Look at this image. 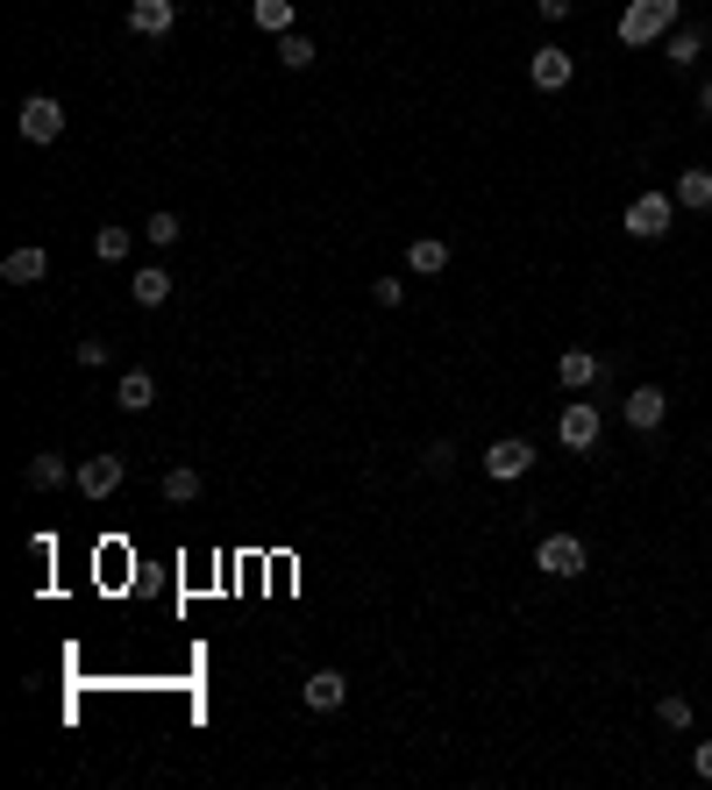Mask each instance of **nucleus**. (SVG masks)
Here are the masks:
<instances>
[{
  "label": "nucleus",
  "mask_w": 712,
  "mask_h": 790,
  "mask_svg": "<svg viewBox=\"0 0 712 790\" xmlns=\"http://www.w3.org/2000/svg\"><path fill=\"white\" fill-rule=\"evenodd\" d=\"M677 29V0H627L613 22V36L627 43V51H648V43H662Z\"/></svg>",
  "instance_id": "1"
},
{
  "label": "nucleus",
  "mask_w": 712,
  "mask_h": 790,
  "mask_svg": "<svg viewBox=\"0 0 712 790\" xmlns=\"http://www.w3.org/2000/svg\"><path fill=\"white\" fill-rule=\"evenodd\" d=\"M670 215H677V193H634L620 228H627L634 242H662V235H670Z\"/></svg>",
  "instance_id": "2"
},
{
  "label": "nucleus",
  "mask_w": 712,
  "mask_h": 790,
  "mask_svg": "<svg viewBox=\"0 0 712 790\" xmlns=\"http://www.w3.org/2000/svg\"><path fill=\"white\" fill-rule=\"evenodd\" d=\"M535 470V442L527 435H499L492 449H484V478L492 484H513V478H527Z\"/></svg>",
  "instance_id": "3"
},
{
  "label": "nucleus",
  "mask_w": 712,
  "mask_h": 790,
  "mask_svg": "<svg viewBox=\"0 0 712 790\" xmlns=\"http://www.w3.org/2000/svg\"><path fill=\"white\" fill-rule=\"evenodd\" d=\"M14 129H22V143H57V135H65V108H57L51 94H29L22 108H14Z\"/></svg>",
  "instance_id": "4"
},
{
  "label": "nucleus",
  "mask_w": 712,
  "mask_h": 790,
  "mask_svg": "<svg viewBox=\"0 0 712 790\" xmlns=\"http://www.w3.org/2000/svg\"><path fill=\"white\" fill-rule=\"evenodd\" d=\"M584 563H592V556H584L578 535H541L535 541V570H549V577H584Z\"/></svg>",
  "instance_id": "5"
},
{
  "label": "nucleus",
  "mask_w": 712,
  "mask_h": 790,
  "mask_svg": "<svg viewBox=\"0 0 712 790\" xmlns=\"http://www.w3.org/2000/svg\"><path fill=\"white\" fill-rule=\"evenodd\" d=\"M527 79H535V86H541V94H563V86H570V79H578V57H570V51H563V43H541V51H535V57H527Z\"/></svg>",
  "instance_id": "6"
},
{
  "label": "nucleus",
  "mask_w": 712,
  "mask_h": 790,
  "mask_svg": "<svg viewBox=\"0 0 712 790\" xmlns=\"http://www.w3.org/2000/svg\"><path fill=\"white\" fill-rule=\"evenodd\" d=\"M556 442H563V449H578V456H584V449H592V442H599V406H592V399H570V406H563V414H556Z\"/></svg>",
  "instance_id": "7"
},
{
  "label": "nucleus",
  "mask_w": 712,
  "mask_h": 790,
  "mask_svg": "<svg viewBox=\"0 0 712 790\" xmlns=\"http://www.w3.org/2000/svg\"><path fill=\"white\" fill-rule=\"evenodd\" d=\"M121 478H129V463H121V456H86V463L72 470V484H79L86 498H114Z\"/></svg>",
  "instance_id": "8"
},
{
  "label": "nucleus",
  "mask_w": 712,
  "mask_h": 790,
  "mask_svg": "<svg viewBox=\"0 0 712 790\" xmlns=\"http://www.w3.org/2000/svg\"><path fill=\"white\" fill-rule=\"evenodd\" d=\"M620 414H627V428L656 435V428H662V414H670V392H662V385H634V392H627V406H620Z\"/></svg>",
  "instance_id": "9"
},
{
  "label": "nucleus",
  "mask_w": 712,
  "mask_h": 790,
  "mask_svg": "<svg viewBox=\"0 0 712 790\" xmlns=\"http://www.w3.org/2000/svg\"><path fill=\"white\" fill-rule=\"evenodd\" d=\"M172 22H178V0H129V29H135V36L164 43V36H172Z\"/></svg>",
  "instance_id": "10"
},
{
  "label": "nucleus",
  "mask_w": 712,
  "mask_h": 790,
  "mask_svg": "<svg viewBox=\"0 0 712 790\" xmlns=\"http://www.w3.org/2000/svg\"><path fill=\"white\" fill-rule=\"evenodd\" d=\"M299 698H307V712H336L342 698H350V677L342 670H314L307 683H299Z\"/></svg>",
  "instance_id": "11"
},
{
  "label": "nucleus",
  "mask_w": 712,
  "mask_h": 790,
  "mask_svg": "<svg viewBox=\"0 0 712 790\" xmlns=\"http://www.w3.org/2000/svg\"><path fill=\"white\" fill-rule=\"evenodd\" d=\"M0 278L8 285H43L51 278V250H8L0 256Z\"/></svg>",
  "instance_id": "12"
},
{
  "label": "nucleus",
  "mask_w": 712,
  "mask_h": 790,
  "mask_svg": "<svg viewBox=\"0 0 712 790\" xmlns=\"http://www.w3.org/2000/svg\"><path fill=\"white\" fill-rule=\"evenodd\" d=\"M114 406H121V414H150V406H157V377H150V371H121Z\"/></svg>",
  "instance_id": "13"
},
{
  "label": "nucleus",
  "mask_w": 712,
  "mask_h": 790,
  "mask_svg": "<svg viewBox=\"0 0 712 790\" xmlns=\"http://www.w3.org/2000/svg\"><path fill=\"white\" fill-rule=\"evenodd\" d=\"M705 43H712L705 29H699V22H684V29H670V36H662V57L684 72V65H699V57H705Z\"/></svg>",
  "instance_id": "14"
},
{
  "label": "nucleus",
  "mask_w": 712,
  "mask_h": 790,
  "mask_svg": "<svg viewBox=\"0 0 712 790\" xmlns=\"http://www.w3.org/2000/svg\"><path fill=\"white\" fill-rule=\"evenodd\" d=\"M406 271H414V278L449 271V242H442V235H414V242H406Z\"/></svg>",
  "instance_id": "15"
},
{
  "label": "nucleus",
  "mask_w": 712,
  "mask_h": 790,
  "mask_svg": "<svg viewBox=\"0 0 712 790\" xmlns=\"http://www.w3.org/2000/svg\"><path fill=\"white\" fill-rule=\"evenodd\" d=\"M129 299H135V307H164V299H172V271H164V264H143V271L129 278Z\"/></svg>",
  "instance_id": "16"
},
{
  "label": "nucleus",
  "mask_w": 712,
  "mask_h": 790,
  "mask_svg": "<svg viewBox=\"0 0 712 790\" xmlns=\"http://www.w3.org/2000/svg\"><path fill=\"white\" fill-rule=\"evenodd\" d=\"M592 377H599V356H592V349H563V356H556V385H563V392H584Z\"/></svg>",
  "instance_id": "17"
},
{
  "label": "nucleus",
  "mask_w": 712,
  "mask_h": 790,
  "mask_svg": "<svg viewBox=\"0 0 712 790\" xmlns=\"http://www.w3.org/2000/svg\"><path fill=\"white\" fill-rule=\"evenodd\" d=\"M677 207H691V215H705V207H712V164L677 172Z\"/></svg>",
  "instance_id": "18"
},
{
  "label": "nucleus",
  "mask_w": 712,
  "mask_h": 790,
  "mask_svg": "<svg viewBox=\"0 0 712 790\" xmlns=\"http://www.w3.org/2000/svg\"><path fill=\"white\" fill-rule=\"evenodd\" d=\"M22 478L36 484V492H57V484L72 478V463H65V456H57V449H43V456H29V470H22Z\"/></svg>",
  "instance_id": "19"
},
{
  "label": "nucleus",
  "mask_w": 712,
  "mask_h": 790,
  "mask_svg": "<svg viewBox=\"0 0 712 790\" xmlns=\"http://www.w3.org/2000/svg\"><path fill=\"white\" fill-rule=\"evenodd\" d=\"M250 22L264 36H293V0H250Z\"/></svg>",
  "instance_id": "20"
},
{
  "label": "nucleus",
  "mask_w": 712,
  "mask_h": 790,
  "mask_svg": "<svg viewBox=\"0 0 712 790\" xmlns=\"http://www.w3.org/2000/svg\"><path fill=\"white\" fill-rule=\"evenodd\" d=\"M178 235H186V221H178V215H172V207H157V215H150V221H143V242H150V250H172V242H178Z\"/></svg>",
  "instance_id": "21"
},
{
  "label": "nucleus",
  "mask_w": 712,
  "mask_h": 790,
  "mask_svg": "<svg viewBox=\"0 0 712 790\" xmlns=\"http://www.w3.org/2000/svg\"><path fill=\"white\" fill-rule=\"evenodd\" d=\"M314 57H321V51H314V36H299V29H293V36H278V65L285 72H307Z\"/></svg>",
  "instance_id": "22"
},
{
  "label": "nucleus",
  "mask_w": 712,
  "mask_h": 790,
  "mask_svg": "<svg viewBox=\"0 0 712 790\" xmlns=\"http://www.w3.org/2000/svg\"><path fill=\"white\" fill-rule=\"evenodd\" d=\"M164 498H172V506H193V498H200V470H164Z\"/></svg>",
  "instance_id": "23"
},
{
  "label": "nucleus",
  "mask_w": 712,
  "mask_h": 790,
  "mask_svg": "<svg viewBox=\"0 0 712 790\" xmlns=\"http://www.w3.org/2000/svg\"><path fill=\"white\" fill-rule=\"evenodd\" d=\"M94 256L100 264H121L129 256V228H94Z\"/></svg>",
  "instance_id": "24"
},
{
  "label": "nucleus",
  "mask_w": 712,
  "mask_h": 790,
  "mask_svg": "<svg viewBox=\"0 0 712 790\" xmlns=\"http://www.w3.org/2000/svg\"><path fill=\"white\" fill-rule=\"evenodd\" d=\"M656 720L670 726V734H684V726H691V698H677V691H670V698H656Z\"/></svg>",
  "instance_id": "25"
},
{
  "label": "nucleus",
  "mask_w": 712,
  "mask_h": 790,
  "mask_svg": "<svg viewBox=\"0 0 712 790\" xmlns=\"http://www.w3.org/2000/svg\"><path fill=\"white\" fill-rule=\"evenodd\" d=\"M72 356H79V363H86V371H100V363H108V356H114V342H100V336H86L79 349H72Z\"/></svg>",
  "instance_id": "26"
},
{
  "label": "nucleus",
  "mask_w": 712,
  "mask_h": 790,
  "mask_svg": "<svg viewBox=\"0 0 712 790\" xmlns=\"http://www.w3.org/2000/svg\"><path fill=\"white\" fill-rule=\"evenodd\" d=\"M420 463H428V470H442V478H449V470H457V442H449V435H442V442H428V456H420Z\"/></svg>",
  "instance_id": "27"
},
{
  "label": "nucleus",
  "mask_w": 712,
  "mask_h": 790,
  "mask_svg": "<svg viewBox=\"0 0 712 790\" xmlns=\"http://www.w3.org/2000/svg\"><path fill=\"white\" fill-rule=\"evenodd\" d=\"M570 8H578V0H535V14H541L549 29H556V22H570Z\"/></svg>",
  "instance_id": "28"
},
{
  "label": "nucleus",
  "mask_w": 712,
  "mask_h": 790,
  "mask_svg": "<svg viewBox=\"0 0 712 790\" xmlns=\"http://www.w3.org/2000/svg\"><path fill=\"white\" fill-rule=\"evenodd\" d=\"M371 299H377V307H399L406 285H399V278H377V285H371Z\"/></svg>",
  "instance_id": "29"
},
{
  "label": "nucleus",
  "mask_w": 712,
  "mask_h": 790,
  "mask_svg": "<svg viewBox=\"0 0 712 790\" xmlns=\"http://www.w3.org/2000/svg\"><path fill=\"white\" fill-rule=\"evenodd\" d=\"M691 769H699V777L712 783V740H699V755H691Z\"/></svg>",
  "instance_id": "30"
},
{
  "label": "nucleus",
  "mask_w": 712,
  "mask_h": 790,
  "mask_svg": "<svg viewBox=\"0 0 712 790\" xmlns=\"http://www.w3.org/2000/svg\"><path fill=\"white\" fill-rule=\"evenodd\" d=\"M699 114H705V121H712V79H705V86H699Z\"/></svg>",
  "instance_id": "31"
}]
</instances>
